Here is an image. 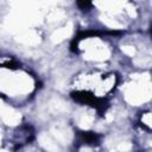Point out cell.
<instances>
[{
    "mask_svg": "<svg viewBox=\"0 0 152 152\" xmlns=\"http://www.w3.org/2000/svg\"><path fill=\"white\" fill-rule=\"evenodd\" d=\"M81 138H82V141L86 142V144L95 145V144L99 142V135L93 133V132H82Z\"/></svg>",
    "mask_w": 152,
    "mask_h": 152,
    "instance_id": "6da1fadb",
    "label": "cell"
},
{
    "mask_svg": "<svg viewBox=\"0 0 152 152\" xmlns=\"http://www.w3.org/2000/svg\"><path fill=\"white\" fill-rule=\"evenodd\" d=\"M78 6H81L82 8H87V7H90L91 4L90 2H78Z\"/></svg>",
    "mask_w": 152,
    "mask_h": 152,
    "instance_id": "7a4b0ae2",
    "label": "cell"
}]
</instances>
